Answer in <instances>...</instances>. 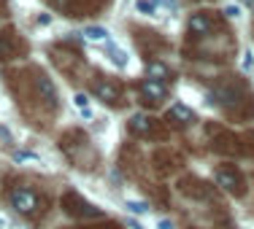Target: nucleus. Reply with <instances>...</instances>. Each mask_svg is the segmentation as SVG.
I'll return each mask as SVG.
<instances>
[{
    "mask_svg": "<svg viewBox=\"0 0 254 229\" xmlns=\"http://www.w3.org/2000/svg\"><path fill=\"white\" fill-rule=\"evenodd\" d=\"M106 54L111 57V62L117 65V68H127V54L119 49V46H114V44H106Z\"/></svg>",
    "mask_w": 254,
    "mask_h": 229,
    "instance_id": "nucleus-17",
    "label": "nucleus"
},
{
    "mask_svg": "<svg viewBox=\"0 0 254 229\" xmlns=\"http://www.w3.org/2000/svg\"><path fill=\"white\" fill-rule=\"evenodd\" d=\"M65 16H89L95 11H100L103 0H52Z\"/></svg>",
    "mask_w": 254,
    "mask_h": 229,
    "instance_id": "nucleus-11",
    "label": "nucleus"
},
{
    "mask_svg": "<svg viewBox=\"0 0 254 229\" xmlns=\"http://www.w3.org/2000/svg\"><path fill=\"white\" fill-rule=\"evenodd\" d=\"M157 227H160V229H173V224H171V221H165V219L157 221Z\"/></svg>",
    "mask_w": 254,
    "mask_h": 229,
    "instance_id": "nucleus-26",
    "label": "nucleus"
},
{
    "mask_svg": "<svg viewBox=\"0 0 254 229\" xmlns=\"http://www.w3.org/2000/svg\"><path fill=\"white\" fill-rule=\"evenodd\" d=\"M238 14H241L238 5H227V8H225V16H230V19H233V16H238Z\"/></svg>",
    "mask_w": 254,
    "mask_h": 229,
    "instance_id": "nucleus-23",
    "label": "nucleus"
},
{
    "mask_svg": "<svg viewBox=\"0 0 254 229\" xmlns=\"http://www.w3.org/2000/svg\"><path fill=\"white\" fill-rule=\"evenodd\" d=\"M84 35H87L89 41H103L108 35V30H103V27H87V30H84Z\"/></svg>",
    "mask_w": 254,
    "mask_h": 229,
    "instance_id": "nucleus-20",
    "label": "nucleus"
},
{
    "mask_svg": "<svg viewBox=\"0 0 254 229\" xmlns=\"http://www.w3.org/2000/svg\"><path fill=\"white\" fill-rule=\"evenodd\" d=\"M49 22H52L49 14H41V16H38V25H49Z\"/></svg>",
    "mask_w": 254,
    "mask_h": 229,
    "instance_id": "nucleus-25",
    "label": "nucleus"
},
{
    "mask_svg": "<svg viewBox=\"0 0 254 229\" xmlns=\"http://www.w3.org/2000/svg\"><path fill=\"white\" fill-rule=\"evenodd\" d=\"M92 92H95V97L108 102V105H119L122 102V87L114 78H95Z\"/></svg>",
    "mask_w": 254,
    "mask_h": 229,
    "instance_id": "nucleus-12",
    "label": "nucleus"
},
{
    "mask_svg": "<svg viewBox=\"0 0 254 229\" xmlns=\"http://www.w3.org/2000/svg\"><path fill=\"white\" fill-rule=\"evenodd\" d=\"M187 30H190L192 38H211L214 33H222L225 27H222V22L216 19L214 14L200 11V14H195V16L190 19V27H187Z\"/></svg>",
    "mask_w": 254,
    "mask_h": 229,
    "instance_id": "nucleus-8",
    "label": "nucleus"
},
{
    "mask_svg": "<svg viewBox=\"0 0 254 229\" xmlns=\"http://www.w3.org/2000/svg\"><path fill=\"white\" fill-rule=\"evenodd\" d=\"M127 127H130L132 135L146 137V140H165V135H168L160 119L149 116V113H135V116L127 122Z\"/></svg>",
    "mask_w": 254,
    "mask_h": 229,
    "instance_id": "nucleus-3",
    "label": "nucleus"
},
{
    "mask_svg": "<svg viewBox=\"0 0 254 229\" xmlns=\"http://www.w3.org/2000/svg\"><path fill=\"white\" fill-rule=\"evenodd\" d=\"M138 89H141V94L146 97V102L149 100H152V102H162L168 97V87H165V84L152 81V78H143V81L138 84Z\"/></svg>",
    "mask_w": 254,
    "mask_h": 229,
    "instance_id": "nucleus-15",
    "label": "nucleus"
},
{
    "mask_svg": "<svg viewBox=\"0 0 254 229\" xmlns=\"http://www.w3.org/2000/svg\"><path fill=\"white\" fill-rule=\"evenodd\" d=\"M141 14H149V16H154L157 14V3L154 0H138V5H135Z\"/></svg>",
    "mask_w": 254,
    "mask_h": 229,
    "instance_id": "nucleus-19",
    "label": "nucleus"
},
{
    "mask_svg": "<svg viewBox=\"0 0 254 229\" xmlns=\"http://www.w3.org/2000/svg\"><path fill=\"white\" fill-rule=\"evenodd\" d=\"M165 119H168L171 124H176V127H187L190 122H195V113H192V108L181 105V102H173V105L168 108Z\"/></svg>",
    "mask_w": 254,
    "mask_h": 229,
    "instance_id": "nucleus-14",
    "label": "nucleus"
},
{
    "mask_svg": "<svg viewBox=\"0 0 254 229\" xmlns=\"http://www.w3.org/2000/svg\"><path fill=\"white\" fill-rule=\"evenodd\" d=\"M214 181H216V186H222V189H225L227 194H233V197H244L246 194V178L235 165H219L214 170Z\"/></svg>",
    "mask_w": 254,
    "mask_h": 229,
    "instance_id": "nucleus-2",
    "label": "nucleus"
},
{
    "mask_svg": "<svg viewBox=\"0 0 254 229\" xmlns=\"http://www.w3.org/2000/svg\"><path fill=\"white\" fill-rule=\"evenodd\" d=\"M14 159H16V162H25V159H35V156H33V154H27V151H16V154H14Z\"/></svg>",
    "mask_w": 254,
    "mask_h": 229,
    "instance_id": "nucleus-24",
    "label": "nucleus"
},
{
    "mask_svg": "<svg viewBox=\"0 0 254 229\" xmlns=\"http://www.w3.org/2000/svg\"><path fill=\"white\" fill-rule=\"evenodd\" d=\"M146 78H152V81L157 84H168V81H173V70L168 68V65H162V62H149L146 65Z\"/></svg>",
    "mask_w": 254,
    "mask_h": 229,
    "instance_id": "nucleus-16",
    "label": "nucleus"
},
{
    "mask_svg": "<svg viewBox=\"0 0 254 229\" xmlns=\"http://www.w3.org/2000/svg\"><path fill=\"white\" fill-rule=\"evenodd\" d=\"M8 205L22 216H35L41 210L38 194H35L33 189H27V186H14V189L8 191Z\"/></svg>",
    "mask_w": 254,
    "mask_h": 229,
    "instance_id": "nucleus-7",
    "label": "nucleus"
},
{
    "mask_svg": "<svg viewBox=\"0 0 254 229\" xmlns=\"http://www.w3.org/2000/svg\"><path fill=\"white\" fill-rule=\"evenodd\" d=\"M30 81H33V97L38 100V102H44L49 111H54L57 108V89H54V84H52V78L44 73V70H38V68H33L30 70Z\"/></svg>",
    "mask_w": 254,
    "mask_h": 229,
    "instance_id": "nucleus-6",
    "label": "nucleus"
},
{
    "mask_svg": "<svg viewBox=\"0 0 254 229\" xmlns=\"http://www.w3.org/2000/svg\"><path fill=\"white\" fill-rule=\"evenodd\" d=\"M211 132V146H214L216 154H227V156H244V140H241V135H235V132H230L225 127H208Z\"/></svg>",
    "mask_w": 254,
    "mask_h": 229,
    "instance_id": "nucleus-4",
    "label": "nucleus"
},
{
    "mask_svg": "<svg viewBox=\"0 0 254 229\" xmlns=\"http://www.w3.org/2000/svg\"><path fill=\"white\" fill-rule=\"evenodd\" d=\"M63 210L68 216H73V219H103V210L98 205H92L89 200H84L81 194H76V191H68V194L63 197Z\"/></svg>",
    "mask_w": 254,
    "mask_h": 229,
    "instance_id": "nucleus-5",
    "label": "nucleus"
},
{
    "mask_svg": "<svg viewBox=\"0 0 254 229\" xmlns=\"http://www.w3.org/2000/svg\"><path fill=\"white\" fill-rule=\"evenodd\" d=\"M73 102H76L78 113H81L84 119H92V108H89V100H87V94H76V97H73Z\"/></svg>",
    "mask_w": 254,
    "mask_h": 229,
    "instance_id": "nucleus-18",
    "label": "nucleus"
},
{
    "mask_svg": "<svg viewBox=\"0 0 254 229\" xmlns=\"http://www.w3.org/2000/svg\"><path fill=\"white\" fill-rule=\"evenodd\" d=\"M92 229H119L117 224H106V227H92Z\"/></svg>",
    "mask_w": 254,
    "mask_h": 229,
    "instance_id": "nucleus-28",
    "label": "nucleus"
},
{
    "mask_svg": "<svg viewBox=\"0 0 254 229\" xmlns=\"http://www.w3.org/2000/svg\"><path fill=\"white\" fill-rule=\"evenodd\" d=\"M52 59H54V65H57L63 73H68V76H76V68L81 65L78 51L68 49V46H57V49H52Z\"/></svg>",
    "mask_w": 254,
    "mask_h": 229,
    "instance_id": "nucleus-13",
    "label": "nucleus"
},
{
    "mask_svg": "<svg viewBox=\"0 0 254 229\" xmlns=\"http://www.w3.org/2000/svg\"><path fill=\"white\" fill-rule=\"evenodd\" d=\"M127 229H143V227L138 224V221H132V219H130V221H127Z\"/></svg>",
    "mask_w": 254,
    "mask_h": 229,
    "instance_id": "nucleus-27",
    "label": "nucleus"
},
{
    "mask_svg": "<svg viewBox=\"0 0 254 229\" xmlns=\"http://www.w3.org/2000/svg\"><path fill=\"white\" fill-rule=\"evenodd\" d=\"M125 205L132 210V213H138V216H141V213H149V205H143V202H138V200H127Z\"/></svg>",
    "mask_w": 254,
    "mask_h": 229,
    "instance_id": "nucleus-22",
    "label": "nucleus"
},
{
    "mask_svg": "<svg viewBox=\"0 0 254 229\" xmlns=\"http://www.w3.org/2000/svg\"><path fill=\"white\" fill-rule=\"evenodd\" d=\"M241 140H244V154H254V130L244 132V135H241Z\"/></svg>",
    "mask_w": 254,
    "mask_h": 229,
    "instance_id": "nucleus-21",
    "label": "nucleus"
},
{
    "mask_svg": "<svg viewBox=\"0 0 254 229\" xmlns=\"http://www.w3.org/2000/svg\"><path fill=\"white\" fill-rule=\"evenodd\" d=\"M27 51V44L14 33V27L0 30V59H16Z\"/></svg>",
    "mask_w": 254,
    "mask_h": 229,
    "instance_id": "nucleus-9",
    "label": "nucleus"
},
{
    "mask_svg": "<svg viewBox=\"0 0 254 229\" xmlns=\"http://www.w3.org/2000/svg\"><path fill=\"white\" fill-rule=\"evenodd\" d=\"M0 5H3V0H0Z\"/></svg>",
    "mask_w": 254,
    "mask_h": 229,
    "instance_id": "nucleus-29",
    "label": "nucleus"
},
{
    "mask_svg": "<svg viewBox=\"0 0 254 229\" xmlns=\"http://www.w3.org/2000/svg\"><path fill=\"white\" fill-rule=\"evenodd\" d=\"M211 102H216L219 108H225L230 116L235 119H252L254 116V100L249 94L244 81H235V78H227V81H219L211 92Z\"/></svg>",
    "mask_w": 254,
    "mask_h": 229,
    "instance_id": "nucleus-1",
    "label": "nucleus"
},
{
    "mask_svg": "<svg viewBox=\"0 0 254 229\" xmlns=\"http://www.w3.org/2000/svg\"><path fill=\"white\" fill-rule=\"evenodd\" d=\"M179 191L187 197V200H211L214 186H208L203 178H197V176H184L179 181Z\"/></svg>",
    "mask_w": 254,
    "mask_h": 229,
    "instance_id": "nucleus-10",
    "label": "nucleus"
}]
</instances>
